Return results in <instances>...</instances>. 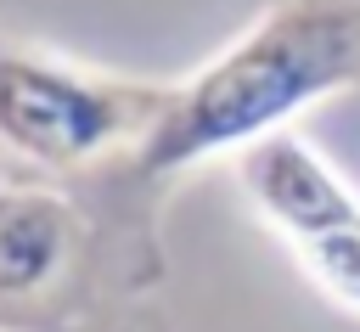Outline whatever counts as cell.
I'll list each match as a JSON object with an SVG mask.
<instances>
[{
	"instance_id": "cell-1",
	"label": "cell",
	"mask_w": 360,
	"mask_h": 332,
	"mask_svg": "<svg viewBox=\"0 0 360 332\" xmlns=\"http://www.w3.org/2000/svg\"><path fill=\"white\" fill-rule=\"evenodd\" d=\"M354 84L360 0H276L191 79L169 84L163 113L135 141V169L163 180L219 152H242Z\"/></svg>"
},
{
	"instance_id": "cell-2",
	"label": "cell",
	"mask_w": 360,
	"mask_h": 332,
	"mask_svg": "<svg viewBox=\"0 0 360 332\" xmlns=\"http://www.w3.org/2000/svg\"><path fill=\"white\" fill-rule=\"evenodd\" d=\"M169 84L84 73L73 62L0 45V152L39 169H79L107 146H135L163 113Z\"/></svg>"
},
{
	"instance_id": "cell-3",
	"label": "cell",
	"mask_w": 360,
	"mask_h": 332,
	"mask_svg": "<svg viewBox=\"0 0 360 332\" xmlns=\"http://www.w3.org/2000/svg\"><path fill=\"white\" fill-rule=\"evenodd\" d=\"M236 186L253 203V214L281 231L292 248L343 225H360V197L349 180L292 129H270L253 146L236 152Z\"/></svg>"
},
{
	"instance_id": "cell-4",
	"label": "cell",
	"mask_w": 360,
	"mask_h": 332,
	"mask_svg": "<svg viewBox=\"0 0 360 332\" xmlns=\"http://www.w3.org/2000/svg\"><path fill=\"white\" fill-rule=\"evenodd\" d=\"M73 242V214L51 191H0V298L39 293Z\"/></svg>"
},
{
	"instance_id": "cell-5",
	"label": "cell",
	"mask_w": 360,
	"mask_h": 332,
	"mask_svg": "<svg viewBox=\"0 0 360 332\" xmlns=\"http://www.w3.org/2000/svg\"><path fill=\"white\" fill-rule=\"evenodd\" d=\"M292 253H298V264L309 270V281H315L332 304H343V309L360 315V225L309 236V242H298Z\"/></svg>"
},
{
	"instance_id": "cell-6",
	"label": "cell",
	"mask_w": 360,
	"mask_h": 332,
	"mask_svg": "<svg viewBox=\"0 0 360 332\" xmlns=\"http://www.w3.org/2000/svg\"><path fill=\"white\" fill-rule=\"evenodd\" d=\"M124 332H129V326H124Z\"/></svg>"
}]
</instances>
